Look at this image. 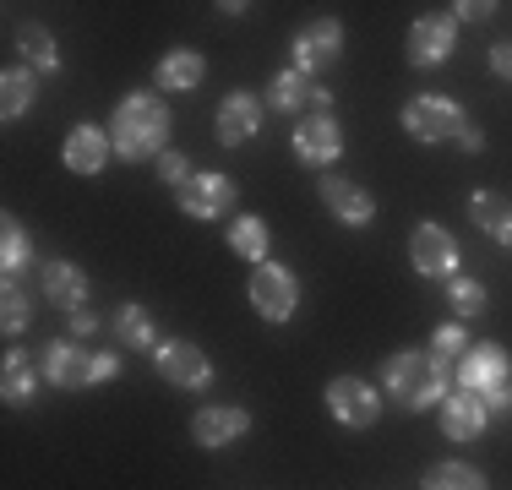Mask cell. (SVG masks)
Wrapping results in <instances>:
<instances>
[{"mask_svg":"<svg viewBox=\"0 0 512 490\" xmlns=\"http://www.w3.org/2000/svg\"><path fill=\"white\" fill-rule=\"evenodd\" d=\"M109 142H115L120 164H158V158L169 153V104L158 93H126L115 104V115H109Z\"/></svg>","mask_w":512,"mask_h":490,"instance_id":"cell-1","label":"cell"},{"mask_svg":"<svg viewBox=\"0 0 512 490\" xmlns=\"http://www.w3.org/2000/svg\"><path fill=\"white\" fill-rule=\"evenodd\" d=\"M382 387L398 409L420 414V409H442V398L453 392V371L436 360L431 349H398L382 365Z\"/></svg>","mask_w":512,"mask_h":490,"instance_id":"cell-2","label":"cell"},{"mask_svg":"<svg viewBox=\"0 0 512 490\" xmlns=\"http://www.w3.org/2000/svg\"><path fill=\"white\" fill-rule=\"evenodd\" d=\"M398 126H404L414 142H425V147L458 142V147H469V153H480V147H485V131L474 126V120L463 115L447 93H414V98H404Z\"/></svg>","mask_w":512,"mask_h":490,"instance_id":"cell-3","label":"cell"},{"mask_svg":"<svg viewBox=\"0 0 512 490\" xmlns=\"http://www.w3.org/2000/svg\"><path fill=\"white\" fill-rule=\"evenodd\" d=\"M453 387L474 392V398H485V409L491 414H512V360L502 343H469V354L453 365Z\"/></svg>","mask_w":512,"mask_h":490,"instance_id":"cell-4","label":"cell"},{"mask_svg":"<svg viewBox=\"0 0 512 490\" xmlns=\"http://www.w3.org/2000/svg\"><path fill=\"white\" fill-rule=\"evenodd\" d=\"M246 300H251V311L262 316V322H289V316L300 311V278H295V267H284V262H273L267 256L262 267H251V278H246Z\"/></svg>","mask_w":512,"mask_h":490,"instance_id":"cell-5","label":"cell"},{"mask_svg":"<svg viewBox=\"0 0 512 490\" xmlns=\"http://www.w3.org/2000/svg\"><path fill=\"white\" fill-rule=\"evenodd\" d=\"M409 267L420 278L453 284V278H458V240H453V229H442L436 218H420V224L409 229Z\"/></svg>","mask_w":512,"mask_h":490,"instance_id":"cell-6","label":"cell"},{"mask_svg":"<svg viewBox=\"0 0 512 490\" xmlns=\"http://www.w3.org/2000/svg\"><path fill=\"white\" fill-rule=\"evenodd\" d=\"M99 354L93 349H82L77 338H50L39 349V371H44V382L60 387V392H77V387H99Z\"/></svg>","mask_w":512,"mask_h":490,"instance_id":"cell-7","label":"cell"},{"mask_svg":"<svg viewBox=\"0 0 512 490\" xmlns=\"http://www.w3.org/2000/svg\"><path fill=\"white\" fill-rule=\"evenodd\" d=\"M153 371L164 376L169 387H180V392H202V387H213V360H207V349L202 343H191V338H164L153 349Z\"/></svg>","mask_w":512,"mask_h":490,"instance_id":"cell-8","label":"cell"},{"mask_svg":"<svg viewBox=\"0 0 512 490\" xmlns=\"http://www.w3.org/2000/svg\"><path fill=\"white\" fill-rule=\"evenodd\" d=\"M322 398H327V414H333L344 431H371V425L382 420V392L365 382V376H333Z\"/></svg>","mask_w":512,"mask_h":490,"instance_id":"cell-9","label":"cell"},{"mask_svg":"<svg viewBox=\"0 0 512 490\" xmlns=\"http://www.w3.org/2000/svg\"><path fill=\"white\" fill-rule=\"evenodd\" d=\"M235 180L224 175V169H197V175L186 180V186H175V202L186 218H235Z\"/></svg>","mask_w":512,"mask_h":490,"instance_id":"cell-10","label":"cell"},{"mask_svg":"<svg viewBox=\"0 0 512 490\" xmlns=\"http://www.w3.org/2000/svg\"><path fill=\"white\" fill-rule=\"evenodd\" d=\"M289 55H295V71H306V77L316 82L327 66H338V60H344V22H338V17L306 22V28L289 39Z\"/></svg>","mask_w":512,"mask_h":490,"instance_id":"cell-11","label":"cell"},{"mask_svg":"<svg viewBox=\"0 0 512 490\" xmlns=\"http://www.w3.org/2000/svg\"><path fill=\"white\" fill-rule=\"evenodd\" d=\"M267 109H273V115H300V120L316 115V109H322V115H333V93H327L322 82H311L306 71L284 66L273 82H267Z\"/></svg>","mask_w":512,"mask_h":490,"instance_id":"cell-12","label":"cell"},{"mask_svg":"<svg viewBox=\"0 0 512 490\" xmlns=\"http://www.w3.org/2000/svg\"><path fill=\"white\" fill-rule=\"evenodd\" d=\"M289 147H295V158L300 164H311V169H327V164H338V153H344V126H338V115H306V120H295V131H289Z\"/></svg>","mask_w":512,"mask_h":490,"instance_id":"cell-13","label":"cell"},{"mask_svg":"<svg viewBox=\"0 0 512 490\" xmlns=\"http://www.w3.org/2000/svg\"><path fill=\"white\" fill-rule=\"evenodd\" d=\"M262 120H267V98L235 88L224 104H218V115H213V137L224 147H246L256 131H262Z\"/></svg>","mask_w":512,"mask_h":490,"instance_id":"cell-14","label":"cell"},{"mask_svg":"<svg viewBox=\"0 0 512 490\" xmlns=\"http://www.w3.org/2000/svg\"><path fill=\"white\" fill-rule=\"evenodd\" d=\"M109 153H115L109 126H93V120H77V126L66 131V142H60V164H66L71 175H104Z\"/></svg>","mask_w":512,"mask_h":490,"instance_id":"cell-15","label":"cell"},{"mask_svg":"<svg viewBox=\"0 0 512 490\" xmlns=\"http://www.w3.org/2000/svg\"><path fill=\"white\" fill-rule=\"evenodd\" d=\"M246 431H251V409H240V403H202L191 414V441L207 452L229 447V441H240Z\"/></svg>","mask_w":512,"mask_h":490,"instance_id":"cell-16","label":"cell"},{"mask_svg":"<svg viewBox=\"0 0 512 490\" xmlns=\"http://www.w3.org/2000/svg\"><path fill=\"white\" fill-rule=\"evenodd\" d=\"M458 44V22L453 17H420L409 22V39H404V60L409 66H447V55H453Z\"/></svg>","mask_w":512,"mask_h":490,"instance_id":"cell-17","label":"cell"},{"mask_svg":"<svg viewBox=\"0 0 512 490\" xmlns=\"http://www.w3.org/2000/svg\"><path fill=\"white\" fill-rule=\"evenodd\" d=\"M316 196H322V207L338 218V224H349V229H360V224H371V218H376V196L365 191L360 180L322 175V180H316Z\"/></svg>","mask_w":512,"mask_h":490,"instance_id":"cell-18","label":"cell"},{"mask_svg":"<svg viewBox=\"0 0 512 490\" xmlns=\"http://www.w3.org/2000/svg\"><path fill=\"white\" fill-rule=\"evenodd\" d=\"M39 289H44V300L66 316L88 311V273H82L77 262H66V256H50V262L39 267Z\"/></svg>","mask_w":512,"mask_h":490,"instance_id":"cell-19","label":"cell"},{"mask_svg":"<svg viewBox=\"0 0 512 490\" xmlns=\"http://www.w3.org/2000/svg\"><path fill=\"white\" fill-rule=\"evenodd\" d=\"M442 436H453V441H480L485 431H491V409H485V398H474V392H463L453 387L442 398Z\"/></svg>","mask_w":512,"mask_h":490,"instance_id":"cell-20","label":"cell"},{"mask_svg":"<svg viewBox=\"0 0 512 490\" xmlns=\"http://www.w3.org/2000/svg\"><path fill=\"white\" fill-rule=\"evenodd\" d=\"M39 387H44V371L33 365V354L6 349V360H0V398L11 409H28V403H39Z\"/></svg>","mask_w":512,"mask_h":490,"instance_id":"cell-21","label":"cell"},{"mask_svg":"<svg viewBox=\"0 0 512 490\" xmlns=\"http://www.w3.org/2000/svg\"><path fill=\"white\" fill-rule=\"evenodd\" d=\"M11 44H17V66L39 71V77H50V71H60L55 33L44 28V22H17V28H11Z\"/></svg>","mask_w":512,"mask_h":490,"instance_id":"cell-22","label":"cell"},{"mask_svg":"<svg viewBox=\"0 0 512 490\" xmlns=\"http://www.w3.org/2000/svg\"><path fill=\"white\" fill-rule=\"evenodd\" d=\"M202 77H207V60L197 55V49H169V55L153 66V88L158 93H191V88H202Z\"/></svg>","mask_w":512,"mask_h":490,"instance_id":"cell-23","label":"cell"},{"mask_svg":"<svg viewBox=\"0 0 512 490\" xmlns=\"http://www.w3.org/2000/svg\"><path fill=\"white\" fill-rule=\"evenodd\" d=\"M224 240H229V251H235L240 262H251V267H262L267 251H273V229H267L262 213H235Z\"/></svg>","mask_w":512,"mask_h":490,"instance_id":"cell-24","label":"cell"},{"mask_svg":"<svg viewBox=\"0 0 512 490\" xmlns=\"http://www.w3.org/2000/svg\"><path fill=\"white\" fill-rule=\"evenodd\" d=\"M469 218H474V229H485V240L512 245V202L502 191H474L469 196Z\"/></svg>","mask_w":512,"mask_h":490,"instance_id":"cell-25","label":"cell"},{"mask_svg":"<svg viewBox=\"0 0 512 490\" xmlns=\"http://www.w3.org/2000/svg\"><path fill=\"white\" fill-rule=\"evenodd\" d=\"M33 98H39V71H28V66H17V60H11V66L0 71V115L22 120L33 109Z\"/></svg>","mask_w":512,"mask_h":490,"instance_id":"cell-26","label":"cell"},{"mask_svg":"<svg viewBox=\"0 0 512 490\" xmlns=\"http://www.w3.org/2000/svg\"><path fill=\"white\" fill-rule=\"evenodd\" d=\"M28 262H33V245H28V229H22V218L17 213H6L0 218V278H22L28 273Z\"/></svg>","mask_w":512,"mask_h":490,"instance_id":"cell-27","label":"cell"},{"mask_svg":"<svg viewBox=\"0 0 512 490\" xmlns=\"http://www.w3.org/2000/svg\"><path fill=\"white\" fill-rule=\"evenodd\" d=\"M115 338H120V349H158V333H153V316H148V305H142V300H126V305H120V311H115Z\"/></svg>","mask_w":512,"mask_h":490,"instance_id":"cell-28","label":"cell"},{"mask_svg":"<svg viewBox=\"0 0 512 490\" xmlns=\"http://www.w3.org/2000/svg\"><path fill=\"white\" fill-rule=\"evenodd\" d=\"M425 490H491V480L463 458H442L425 469Z\"/></svg>","mask_w":512,"mask_h":490,"instance_id":"cell-29","label":"cell"},{"mask_svg":"<svg viewBox=\"0 0 512 490\" xmlns=\"http://www.w3.org/2000/svg\"><path fill=\"white\" fill-rule=\"evenodd\" d=\"M447 305H453V316H458V322L463 327H469L474 322V316H485V305H491V294H485V284H480V278H453V284H447Z\"/></svg>","mask_w":512,"mask_h":490,"instance_id":"cell-30","label":"cell"},{"mask_svg":"<svg viewBox=\"0 0 512 490\" xmlns=\"http://www.w3.org/2000/svg\"><path fill=\"white\" fill-rule=\"evenodd\" d=\"M28 322H33V300H28V289L11 278V284L0 289V327H6V338H17V333H28Z\"/></svg>","mask_w":512,"mask_h":490,"instance_id":"cell-31","label":"cell"},{"mask_svg":"<svg viewBox=\"0 0 512 490\" xmlns=\"http://www.w3.org/2000/svg\"><path fill=\"white\" fill-rule=\"evenodd\" d=\"M425 349H431L436 360H442L447 371H453L463 354H469V327H463V322H442V327L431 333V343H425Z\"/></svg>","mask_w":512,"mask_h":490,"instance_id":"cell-32","label":"cell"},{"mask_svg":"<svg viewBox=\"0 0 512 490\" xmlns=\"http://www.w3.org/2000/svg\"><path fill=\"white\" fill-rule=\"evenodd\" d=\"M191 175H197V169H191V158H186V153H175V147H169V153L158 158V180H164L169 191H175V186H186Z\"/></svg>","mask_w":512,"mask_h":490,"instance_id":"cell-33","label":"cell"},{"mask_svg":"<svg viewBox=\"0 0 512 490\" xmlns=\"http://www.w3.org/2000/svg\"><path fill=\"white\" fill-rule=\"evenodd\" d=\"M485 17H496L491 0H458L453 6V22H485Z\"/></svg>","mask_w":512,"mask_h":490,"instance_id":"cell-34","label":"cell"},{"mask_svg":"<svg viewBox=\"0 0 512 490\" xmlns=\"http://www.w3.org/2000/svg\"><path fill=\"white\" fill-rule=\"evenodd\" d=\"M66 322H71V338H93V333H99V316H93V311H77V316H66Z\"/></svg>","mask_w":512,"mask_h":490,"instance_id":"cell-35","label":"cell"},{"mask_svg":"<svg viewBox=\"0 0 512 490\" xmlns=\"http://www.w3.org/2000/svg\"><path fill=\"white\" fill-rule=\"evenodd\" d=\"M491 71H496V77H512V39H502L491 49Z\"/></svg>","mask_w":512,"mask_h":490,"instance_id":"cell-36","label":"cell"}]
</instances>
